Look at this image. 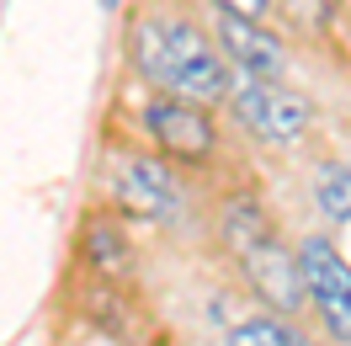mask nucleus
<instances>
[{"label":"nucleus","mask_w":351,"mask_h":346,"mask_svg":"<svg viewBox=\"0 0 351 346\" xmlns=\"http://www.w3.org/2000/svg\"><path fill=\"white\" fill-rule=\"evenodd\" d=\"M128 59L165 96H186V102H202V107H219L240 80L229 69V59L219 54L213 32H202L192 16H171V11H154L133 27Z\"/></svg>","instance_id":"1"},{"label":"nucleus","mask_w":351,"mask_h":346,"mask_svg":"<svg viewBox=\"0 0 351 346\" xmlns=\"http://www.w3.org/2000/svg\"><path fill=\"white\" fill-rule=\"evenodd\" d=\"M223 245H229L234 266L245 272L250 293H256L266 309H277V314H298V309H304L298 256H293V245L277 235L271 214H266L256 197L229 203V214H223Z\"/></svg>","instance_id":"2"},{"label":"nucleus","mask_w":351,"mask_h":346,"mask_svg":"<svg viewBox=\"0 0 351 346\" xmlns=\"http://www.w3.org/2000/svg\"><path fill=\"white\" fill-rule=\"evenodd\" d=\"M223 107H229V117L240 123L250 139H261V144H298L308 133V123H314V102H308L304 91L282 86V80H250V75H240L234 80V91L223 96Z\"/></svg>","instance_id":"3"},{"label":"nucleus","mask_w":351,"mask_h":346,"mask_svg":"<svg viewBox=\"0 0 351 346\" xmlns=\"http://www.w3.org/2000/svg\"><path fill=\"white\" fill-rule=\"evenodd\" d=\"M293 256L304 277V303H314V314L325 320L335 341L351 346V261L325 235H304V245H293Z\"/></svg>","instance_id":"4"},{"label":"nucleus","mask_w":351,"mask_h":346,"mask_svg":"<svg viewBox=\"0 0 351 346\" xmlns=\"http://www.w3.org/2000/svg\"><path fill=\"white\" fill-rule=\"evenodd\" d=\"M144 133L154 139V154H165L171 165H208L219 150L213 107L186 102V96H165V91L144 107Z\"/></svg>","instance_id":"5"},{"label":"nucleus","mask_w":351,"mask_h":346,"mask_svg":"<svg viewBox=\"0 0 351 346\" xmlns=\"http://www.w3.org/2000/svg\"><path fill=\"white\" fill-rule=\"evenodd\" d=\"M112 203H117V218H133V224H165V218L181 214V181H176V165L165 154H128L117 176H112Z\"/></svg>","instance_id":"6"},{"label":"nucleus","mask_w":351,"mask_h":346,"mask_svg":"<svg viewBox=\"0 0 351 346\" xmlns=\"http://www.w3.org/2000/svg\"><path fill=\"white\" fill-rule=\"evenodd\" d=\"M213 43H219V54L229 59L234 75H250V80H282L287 48H282V38H277L266 22L213 11Z\"/></svg>","instance_id":"7"},{"label":"nucleus","mask_w":351,"mask_h":346,"mask_svg":"<svg viewBox=\"0 0 351 346\" xmlns=\"http://www.w3.org/2000/svg\"><path fill=\"white\" fill-rule=\"evenodd\" d=\"M80 251H86V266L96 272V277H112L123 282L133 272V240L128 229H123V218H90L86 235H80Z\"/></svg>","instance_id":"8"},{"label":"nucleus","mask_w":351,"mask_h":346,"mask_svg":"<svg viewBox=\"0 0 351 346\" xmlns=\"http://www.w3.org/2000/svg\"><path fill=\"white\" fill-rule=\"evenodd\" d=\"M223 346H314V341H308V336H304L293 320H287V314H277V309H261V314H250V320L229 325Z\"/></svg>","instance_id":"9"},{"label":"nucleus","mask_w":351,"mask_h":346,"mask_svg":"<svg viewBox=\"0 0 351 346\" xmlns=\"http://www.w3.org/2000/svg\"><path fill=\"white\" fill-rule=\"evenodd\" d=\"M314 203L330 224H351V165L341 160H325L314 171Z\"/></svg>","instance_id":"10"},{"label":"nucleus","mask_w":351,"mask_h":346,"mask_svg":"<svg viewBox=\"0 0 351 346\" xmlns=\"http://www.w3.org/2000/svg\"><path fill=\"white\" fill-rule=\"evenodd\" d=\"M271 11H282L293 27H304V32H319L330 22V0H271Z\"/></svg>","instance_id":"11"},{"label":"nucleus","mask_w":351,"mask_h":346,"mask_svg":"<svg viewBox=\"0 0 351 346\" xmlns=\"http://www.w3.org/2000/svg\"><path fill=\"white\" fill-rule=\"evenodd\" d=\"M213 11H229V16H250V22H266L271 0H208Z\"/></svg>","instance_id":"12"},{"label":"nucleus","mask_w":351,"mask_h":346,"mask_svg":"<svg viewBox=\"0 0 351 346\" xmlns=\"http://www.w3.org/2000/svg\"><path fill=\"white\" fill-rule=\"evenodd\" d=\"M96 5H101V11H117V5H123V0H96Z\"/></svg>","instance_id":"13"}]
</instances>
